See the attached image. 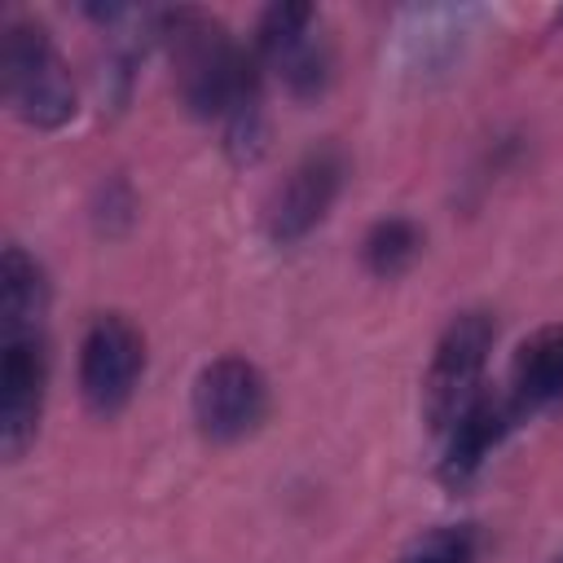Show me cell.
<instances>
[{
  "label": "cell",
  "instance_id": "1",
  "mask_svg": "<svg viewBox=\"0 0 563 563\" xmlns=\"http://www.w3.org/2000/svg\"><path fill=\"white\" fill-rule=\"evenodd\" d=\"M154 35L167 48L176 92L198 119H216L224 128V150L238 163H255L264 150V92H260V57L242 48L220 18L202 9H167L154 13Z\"/></svg>",
  "mask_w": 563,
  "mask_h": 563
},
{
  "label": "cell",
  "instance_id": "11",
  "mask_svg": "<svg viewBox=\"0 0 563 563\" xmlns=\"http://www.w3.org/2000/svg\"><path fill=\"white\" fill-rule=\"evenodd\" d=\"M418 251H422V233H418V224L405 220V216H383V220H374L369 233H365V242H361L365 268H369L374 277H396V273H405V268L418 260Z\"/></svg>",
  "mask_w": 563,
  "mask_h": 563
},
{
  "label": "cell",
  "instance_id": "12",
  "mask_svg": "<svg viewBox=\"0 0 563 563\" xmlns=\"http://www.w3.org/2000/svg\"><path fill=\"white\" fill-rule=\"evenodd\" d=\"M475 554H479V532L471 523H440L413 537L400 563H475Z\"/></svg>",
  "mask_w": 563,
  "mask_h": 563
},
{
  "label": "cell",
  "instance_id": "3",
  "mask_svg": "<svg viewBox=\"0 0 563 563\" xmlns=\"http://www.w3.org/2000/svg\"><path fill=\"white\" fill-rule=\"evenodd\" d=\"M493 339H497V325L488 312H457L444 325L422 383V413L435 435H444L462 418V409L484 391V365H488Z\"/></svg>",
  "mask_w": 563,
  "mask_h": 563
},
{
  "label": "cell",
  "instance_id": "9",
  "mask_svg": "<svg viewBox=\"0 0 563 563\" xmlns=\"http://www.w3.org/2000/svg\"><path fill=\"white\" fill-rule=\"evenodd\" d=\"M515 422H519V418H515V409H510L506 396L479 391V396L462 409V418L440 435V440H444V457H440L444 484H453V488L471 484V479L479 475V466L493 457V449L506 440V431H510Z\"/></svg>",
  "mask_w": 563,
  "mask_h": 563
},
{
  "label": "cell",
  "instance_id": "8",
  "mask_svg": "<svg viewBox=\"0 0 563 563\" xmlns=\"http://www.w3.org/2000/svg\"><path fill=\"white\" fill-rule=\"evenodd\" d=\"M343 154L334 145H317L308 150L273 189L268 207H264V229L277 246H290L299 238H308L334 207L339 189H343Z\"/></svg>",
  "mask_w": 563,
  "mask_h": 563
},
{
  "label": "cell",
  "instance_id": "5",
  "mask_svg": "<svg viewBox=\"0 0 563 563\" xmlns=\"http://www.w3.org/2000/svg\"><path fill=\"white\" fill-rule=\"evenodd\" d=\"M145 374V334L123 312H101L79 339V391L88 409L119 413Z\"/></svg>",
  "mask_w": 563,
  "mask_h": 563
},
{
  "label": "cell",
  "instance_id": "6",
  "mask_svg": "<svg viewBox=\"0 0 563 563\" xmlns=\"http://www.w3.org/2000/svg\"><path fill=\"white\" fill-rule=\"evenodd\" d=\"M255 57L260 66L277 70V79L295 97H317L330 84V44L317 31L312 4H268L255 26Z\"/></svg>",
  "mask_w": 563,
  "mask_h": 563
},
{
  "label": "cell",
  "instance_id": "2",
  "mask_svg": "<svg viewBox=\"0 0 563 563\" xmlns=\"http://www.w3.org/2000/svg\"><path fill=\"white\" fill-rule=\"evenodd\" d=\"M0 79L13 114L31 128H62L75 114V79L53 35L31 18H13L4 26Z\"/></svg>",
  "mask_w": 563,
  "mask_h": 563
},
{
  "label": "cell",
  "instance_id": "10",
  "mask_svg": "<svg viewBox=\"0 0 563 563\" xmlns=\"http://www.w3.org/2000/svg\"><path fill=\"white\" fill-rule=\"evenodd\" d=\"M506 400L515 418H528L563 400V325H541L515 347Z\"/></svg>",
  "mask_w": 563,
  "mask_h": 563
},
{
  "label": "cell",
  "instance_id": "4",
  "mask_svg": "<svg viewBox=\"0 0 563 563\" xmlns=\"http://www.w3.org/2000/svg\"><path fill=\"white\" fill-rule=\"evenodd\" d=\"M48 387L44 321L0 325V444L4 457H22L35 440Z\"/></svg>",
  "mask_w": 563,
  "mask_h": 563
},
{
  "label": "cell",
  "instance_id": "7",
  "mask_svg": "<svg viewBox=\"0 0 563 563\" xmlns=\"http://www.w3.org/2000/svg\"><path fill=\"white\" fill-rule=\"evenodd\" d=\"M268 413V383L246 356H216L194 378V422L207 440H242Z\"/></svg>",
  "mask_w": 563,
  "mask_h": 563
}]
</instances>
